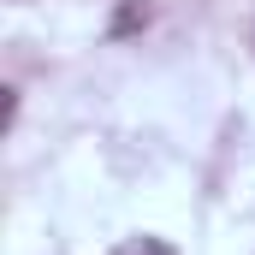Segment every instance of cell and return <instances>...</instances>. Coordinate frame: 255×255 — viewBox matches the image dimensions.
<instances>
[{
  "mask_svg": "<svg viewBox=\"0 0 255 255\" xmlns=\"http://www.w3.org/2000/svg\"><path fill=\"white\" fill-rule=\"evenodd\" d=\"M119 255H178V250H172V244H160V238H130Z\"/></svg>",
  "mask_w": 255,
  "mask_h": 255,
  "instance_id": "1",
  "label": "cell"
}]
</instances>
